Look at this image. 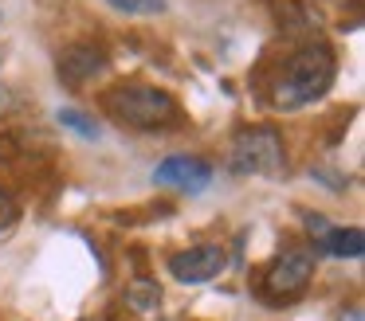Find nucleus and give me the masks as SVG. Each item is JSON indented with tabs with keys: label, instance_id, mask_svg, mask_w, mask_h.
Instances as JSON below:
<instances>
[{
	"label": "nucleus",
	"instance_id": "obj_1",
	"mask_svg": "<svg viewBox=\"0 0 365 321\" xmlns=\"http://www.w3.org/2000/svg\"><path fill=\"white\" fill-rule=\"evenodd\" d=\"M334 75H338V59L326 43H307L287 59L279 78L271 83V106L275 110H299L318 102L330 90Z\"/></svg>",
	"mask_w": 365,
	"mask_h": 321
},
{
	"label": "nucleus",
	"instance_id": "obj_2",
	"mask_svg": "<svg viewBox=\"0 0 365 321\" xmlns=\"http://www.w3.org/2000/svg\"><path fill=\"white\" fill-rule=\"evenodd\" d=\"M103 110L118 125L142 130V133L173 130V125H181V117H185L181 102H177L173 94L161 90V86H145V83H122V86H114V90H106Z\"/></svg>",
	"mask_w": 365,
	"mask_h": 321
},
{
	"label": "nucleus",
	"instance_id": "obj_3",
	"mask_svg": "<svg viewBox=\"0 0 365 321\" xmlns=\"http://www.w3.org/2000/svg\"><path fill=\"white\" fill-rule=\"evenodd\" d=\"M287 164L283 157V133L271 130V125H252V130H240L232 141V157L228 169L236 177H279Z\"/></svg>",
	"mask_w": 365,
	"mask_h": 321
},
{
	"label": "nucleus",
	"instance_id": "obj_4",
	"mask_svg": "<svg viewBox=\"0 0 365 321\" xmlns=\"http://www.w3.org/2000/svg\"><path fill=\"white\" fill-rule=\"evenodd\" d=\"M310 278H314V258H310V251L291 247L263 270L259 294L271 298V305H283V302H291V298H299L302 290L310 286Z\"/></svg>",
	"mask_w": 365,
	"mask_h": 321
},
{
	"label": "nucleus",
	"instance_id": "obj_5",
	"mask_svg": "<svg viewBox=\"0 0 365 321\" xmlns=\"http://www.w3.org/2000/svg\"><path fill=\"white\" fill-rule=\"evenodd\" d=\"M224 263H228L224 247H216V243H197V247L177 251V255L169 258V274H173L177 282H185V286H200V282H212L216 274L224 270Z\"/></svg>",
	"mask_w": 365,
	"mask_h": 321
},
{
	"label": "nucleus",
	"instance_id": "obj_6",
	"mask_svg": "<svg viewBox=\"0 0 365 321\" xmlns=\"http://www.w3.org/2000/svg\"><path fill=\"white\" fill-rule=\"evenodd\" d=\"M153 180L165 184V188H177V192L197 196V192H205V188L212 184V164L200 161V157L177 153V157H165V161L153 169Z\"/></svg>",
	"mask_w": 365,
	"mask_h": 321
},
{
	"label": "nucleus",
	"instance_id": "obj_7",
	"mask_svg": "<svg viewBox=\"0 0 365 321\" xmlns=\"http://www.w3.org/2000/svg\"><path fill=\"white\" fill-rule=\"evenodd\" d=\"M106 51L103 47H95V43H75V47H67L63 55H59V63H56V70H59V78H63L71 90H79V86H87L91 78H98L106 70Z\"/></svg>",
	"mask_w": 365,
	"mask_h": 321
},
{
	"label": "nucleus",
	"instance_id": "obj_8",
	"mask_svg": "<svg viewBox=\"0 0 365 321\" xmlns=\"http://www.w3.org/2000/svg\"><path fill=\"white\" fill-rule=\"evenodd\" d=\"M318 247L334 258H361L365 235H361V227H346V231H341V227H330V231L318 239Z\"/></svg>",
	"mask_w": 365,
	"mask_h": 321
},
{
	"label": "nucleus",
	"instance_id": "obj_9",
	"mask_svg": "<svg viewBox=\"0 0 365 321\" xmlns=\"http://www.w3.org/2000/svg\"><path fill=\"white\" fill-rule=\"evenodd\" d=\"M126 302L134 313H153L161 305V286L153 278H134L126 286Z\"/></svg>",
	"mask_w": 365,
	"mask_h": 321
},
{
	"label": "nucleus",
	"instance_id": "obj_10",
	"mask_svg": "<svg viewBox=\"0 0 365 321\" xmlns=\"http://www.w3.org/2000/svg\"><path fill=\"white\" fill-rule=\"evenodd\" d=\"M56 117H59V125H63V130L79 133V137H87V141H98V133H103L95 117H87L83 110H71V106H67V110H59Z\"/></svg>",
	"mask_w": 365,
	"mask_h": 321
},
{
	"label": "nucleus",
	"instance_id": "obj_11",
	"mask_svg": "<svg viewBox=\"0 0 365 321\" xmlns=\"http://www.w3.org/2000/svg\"><path fill=\"white\" fill-rule=\"evenodd\" d=\"M106 4H110L114 12H122V16H158V12H165V0H106Z\"/></svg>",
	"mask_w": 365,
	"mask_h": 321
},
{
	"label": "nucleus",
	"instance_id": "obj_12",
	"mask_svg": "<svg viewBox=\"0 0 365 321\" xmlns=\"http://www.w3.org/2000/svg\"><path fill=\"white\" fill-rule=\"evenodd\" d=\"M16 216H20L16 200H12L9 192H0V231H9V227L16 223Z\"/></svg>",
	"mask_w": 365,
	"mask_h": 321
},
{
	"label": "nucleus",
	"instance_id": "obj_13",
	"mask_svg": "<svg viewBox=\"0 0 365 321\" xmlns=\"http://www.w3.org/2000/svg\"><path fill=\"white\" fill-rule=\"evenodd\" d=\"M307 227H310V235H318V239H322V235L330 231V223H326L322 216H307Z\"/></svg>",
	"mask_w": 365,
	"mask_h": 321
},
{
	"label": "nucleus",
	"instance_id": "obj_14",
	"mask_svg": "<svg viewBox=\"0 0 365 321\" xmlns=\"http://www.w3.org/2000/svg\"><path fill=\"white\" fill-rule=\"evenodd\" d=\"M0 110L9 114V110H16V94L9 90V86H0Z\"/></svg>",
	"mask_w": 365,
	"mask_h": 321
},
{
	"label": "nucleus",
	"instance_id": "obj_15",
	"mask_svg": "<svg viewBox=\"0 0 365 321\" xmlns=\"http://www.w3.org/2000/svg\"><path fill=\"white\" fill-rule=\"evenodd\" d=\"M4 59H9V47L0 43V67H4Z\"/></svg>",
	"mask_w": 365,
	"mask_h": 321
},
{
	"label": "nucleus",
	"instance_id": "obj_16",
	"mask_svg": "<svg viewBox=\"0 0 365 321\" xmlns=\"http://www.w3.org/2000/svg\"><path fill=\"white\" fill-rule=\"evenodd\" d=\"M0 20H4V12H0Z\"/></svg>",
	"mask_w": 365,
	"mask_h": 321
}]
</instances>
